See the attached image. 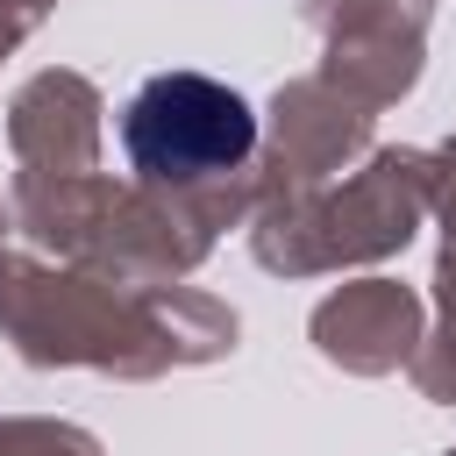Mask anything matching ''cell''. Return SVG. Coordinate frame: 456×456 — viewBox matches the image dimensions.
Masks as SVG:
<instances>
[{"instance_id": "6da1fadb", "label": "cell", "mask_w": 456, "mask_h": 456, "mask_svg": "<svg viewBox=\"0 0 456 456\" xmlns=\"http://www.w3.org/2000/svg\"><path fill=\"white\" fill-rule=\"evenodd\" d=\"M256 142V114L242 93H228L221 78H200V71H164L150 78L128 114H121V150L135 171L150 178H171V185H192V178H221L249 157Z\"/></svg>"}]
</instances>
